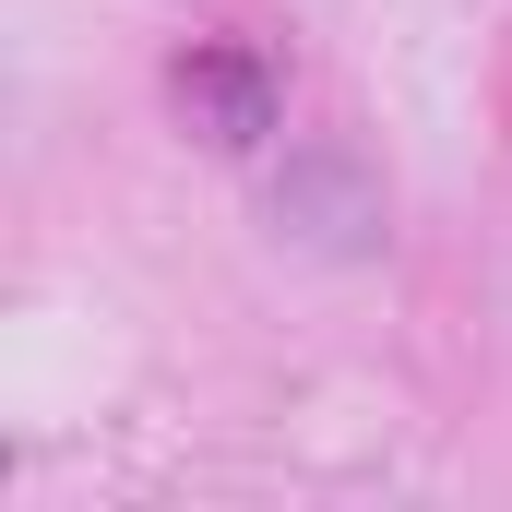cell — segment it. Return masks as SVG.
<instances>
[{"label": "cell", "mask_w": 512, "mask_h": 512, "mask_svg": "<svg viewBox=\"0 0 512 512\" xmlns=\"http://www.w3.org/2000/svg\"><path fill=\"white\" fill-rule=\"evenodd\" d=\"M167 96H179V120L203 131L215 155H251L262 131H274V72H262V48H239V36H191L179 72H167Z\"/></svg>", "instance_id": "cell-1"}]
</instances>
